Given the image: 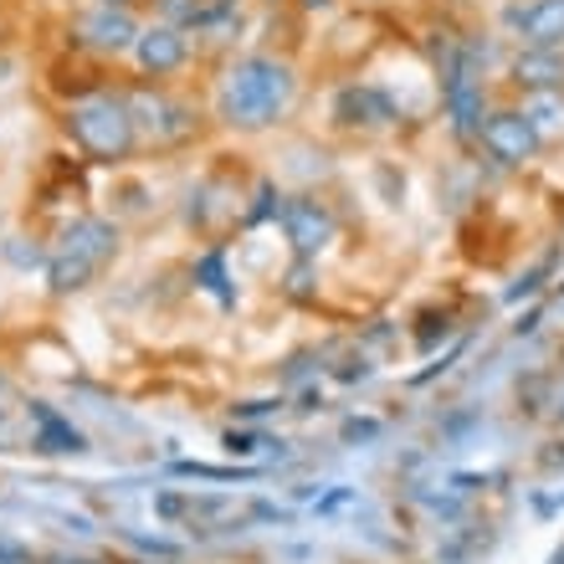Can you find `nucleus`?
<instances>
[{"label":"nucleus","mask_w":564,"mask_h":564,"mask_svg":"<svg viewBox=\"0 0 564 564\" xmlns=\"http://www.w3.org/2000/svg\"><path fill=\"white\" fill-rule=\"evenodd\" d=\"M298 67L282 51H242L221 62L216 93H211V118L232 133H267L298 103Z\"/></svg>","instance_id":"nucleus-1"},{"label":"nucleus","mask_w":564,"mask_h":564,"mask_svg":"<svg viewBox=\"0 0 564 564\" xmlns=\"http://www.w3.org/2000/svg\"><path fill=\"white\" fill-rule=\"evenodd\" d=\"M118 251H124V226H118L114 216H103V211L67 216L62 232L51 236L47 267H42L47 293L51 298H78V293H87V287L118 262Z\"/></svg>","instance_id":"nucleus-2"},{"label":"nucleus","mask_w":564,"mask_h":564,"mask_svg":"<svg viewBox=\"0 0 564 564\" xmlns=\"http://www.w3.org/2000/svg\"><path fill=\"white\" fill-rule=\"evenodd\" d=\"M62 133L87 165L124 169L129 160L144 154L139 150V124H133L129 93H124L118 83L98 87V93H87V98L62 103Z\"/></svg>","instance_id":"nucleus-3"},{"label":"nucleus","mask_w":564,"mask_h":564,"mask_svg":"<svg viewBox=\"0 0 564 564\" xmlns=\"http://www.w3.org/2000/svg\"><path fill=\"white\" fill-rule=\"evenodd\" d=\"M124 93H129L133 124H139V150H150V154L185 150V144H196L200 129H205V114H200L190 98H180L169 83L133 78V83H124Z\"/></svg>","instance_id":"nucleus-4"},{"label":"nucleus","mask_w":564,"mask_h":564,"mask_svg":"<svg viewBox=\"0 0 564 564\" xmlns=\"http://www.w3.org/2000/svg\"><path fill=\"white\" fill-rule=\"evenodd\" d=\"M282 242H287V251L298 257V262H318V257H329L333 242H339V211H333L329 196H318V190H298V196H287V205H282Z\"/></svg>","instance_id":"nucleus-5"},{"label":"nucleus","mask_w":564,"mask_h":564,"mask_svg":"<svg viewBox=\"0 0 564 564\" xmlns=\"http://www.w3.org/2000/svg\"><path fill=\"white\" fill-rule=\"evenodd\" d=\"M329 124L344 133H390L406 124V108L396 103V93L380 83H369V78H349V83L333 87L329 98Z\"/></svg>","instance_id":"nucleus-6"},{"label":"nucleus","mask_w":564,"mask_h":564,"mask_svg":"<svg viewBox=\"0 0 564 564\" xmlns=\"http://www.w3.org/2000/svg\"><path fill=\"white\" fill-rule=\"evenodd\" d=\"M478 150L487 154V165L498 169H533L539 165V154H544V139L533 133V124L524 118V108L518 103H493V114H487V124H482L478 133Z\"/></svg>","instance_id":"nucleus-7"},{"label":"nucleus","mask_w":564,"mask_h":564,"mask_svg":"<svg viewBox=\"0 0 564 564\" xmlns=\"http://www.w3.org/2000/svg\"><path fill=\"white\" fill-rule=\"evenodd\" d=\"M144 32V21L139 11H118V5H87L72 16L67 36H72V47L78 51H93L103 62H118V57H129L133 42Z\"/></svg>","instance_id":"nucleus-8"},{"label":"nucleus","mask_w":564,"mask_h":564,"mask_svg":"<svg viewBox=\"0 0 564 564\" xmlns=\"http://www.w3.org/2000/svg\"><path fill=\"white\" fill-rule=\"evenodd\" d=\"M129 62L144 83H169V78H180L185 67L196 62V36L180 32V26H169V21H144V32L133 42Z\"/></svg>","instance_id":"nucleus-9"},{"label":"nucleus","mask_w":564,"mask_h":564,"mask_svg":"<svg viewBox=\"0 0 564 564\" xmlns=\"http://www.w3.org/2000/svg\"><path fill=\"white\" fill-rule=\"evenodd\" d=\"M498 26L514 47L564 51V0H508L498 11Z\"/></svg>","instance_id":"nucleus-10"},{"label":"nucleus","mask_w":564,"mask_h":564,"mask_svg":"<svg viewBox=\"0 0 564 564\" xmlns=\"http://www.w3.org/2000/svg\"><path fill=\"white\" fill-rule=\"evenodd\" d=\"M503 78L518 98L529 93H564V51H539V47H514Z\"/></svg>","instance_id":"nucleus-11"},{"label":"nucleus","mask_w":564,"mask_h":564,"mask_svg":"<svg viewBox=\"0 0 564 564\" xmlns=\"http://www.w3.org/2000/svg\"><path fill=\"white\" fill-rule=\"evenodd\" d=\"M26 415H32V451H42V457H83V451H93L83 426H72V415H62L47 400H32Z\"/></svg>","instance_id":"nucleus-12"},{"label":"nucleus","mask_w":564,"mask_h":564,"mask_svg":"<svg viewBox=\"0 0 564 564\" xmlns=\"http://www.w3.org/2000/svg\"><path fill=\"white\" fill-rule=\"evenodd\" d=\"M190 287H196V293H205L221 314H236L242 287H236V272H232V251L221 247V242H211L205 251H196V257H190Z\"/></svg>","instance_id":"nucleus-13"},{"label":"nucleus","mask_w":564,"mask_h":564,"mask_svg":"<svg viewBox=\"0 0 564 564\" xmlns=\"http://www.w3.org/2000/svg\"><path fill=\"white\" fill-rule=\"evenodd\" d=\"M247 32V0H205L196 21V47H236Z\"/></svg>","instance_id":"nucleus-14"},{"label":"nucleus","mask_w":564,"mask_h":564,"mask_svg":"<svg viewBox=\"0 0 564 564\" xmlns=\"http://www.w3.org/2000/svg\"><path fill=\"white\" fill-rule=\"evenodd\" d=\"M518 108L533 124V133L544 139V150L564 144V93H529V98H518Z\"/></svg>","instance_id":"nucleus-15"},{"label":"nucleus","mask_w":564,"mask_h":564,"mask_svg":"<svg viewBox=\"0 0 564 564\" xmlns=\"http://www.w3.org/2000/svg\"><path fill=\"white\" fill-rule=\"evenodd\" d=\"M165 472L169 478H196V482H257L262 478L257 462H190V457H175Z\"/></svg>","instance_id":"nucleus-16"},{"label":"nucleus","mask_w":564,"mask_h":564,"mask_svg":"<svg viewBox=\"0 0 564 564\" xmlns=\"http://www.w3.org/2000/svg\"><path fill=\"white\" fill-rule=\"evenodd\" d=\"M282 205H287V190H282L272 175H262L257 190H251V200L242 205V232H257V226H267V221H278Z\"/></svg>","instance_id":"nucleus-17"},{"label":"nucleus","mask_w":564,"mask_h":564,"mask_svg":"<svg viewBox=\"0 0 564 564\" xmlns=\"http://www.w3.org/2000/svg\"><path fill=\"white\" fill-rule=\"evenodd\" d=\"M554 267H560V247H549L544 257H539V262L529 267V272H518V278L508 282V287H503V303H508V308H518V303L539 298V293L549 287V278H554Z\"/></svg>","instance_id":"nucleus-18"},{"label":"nucleus","mask_w":564,"mask_h":564,"mask_svg":"<svg viewBox=\"0 0 564 564\" xmlns=\"http://www.w3.org/2000/svg\"><path fill=\"white\" fill-rule=\"evenodd\" d=\"M262 447H282V442H272L267 432H251V426H232V432H221V451H226L232 462H257Z\"/></svg>","instance_id":"nucleus-19"},{"label":"nucleus","mask_w":564,"mask_h":564,"mask_svg":"<svg viewBox=\"0 0 564 564\" xmlns=\"http://www.w3.org/2000/svg\"><path fill=\"white\" fill-rule=\"evenodd\" d=\"M451 333H457V318L442 308V314H426L421 324L411 329V344H415V354H432L436 344H447Z\"/></svg>","instance_id":"nucleus-20"},{"label":"nucleus","mask_w":564,"mask_h":564,"mask_svg":"<svg viewBox=\"0 0 564 564\" xmlns=\"http://www.w3.org/2000/svg\"><path fill=\"white\" fill-rule=\"evenodd\" d=\"M380 436H385L380 415H344V421H339V442H344V447H375Z\"/></svg>","instance_id":"nucleus-21"},{"label":"nucleus","mask_w":564,"mask_h":564,"mask_svg":"<svg viewBox=\"0 0 564 564\" xmlns=\"http://www.w3.org/2000/svg\"><path fill=\"white\" fill-rule=\"evenodd\" d=\"M318 262H298V257H293V267H287V278H282V293H287V298L293 303H314L318 298Z\"/></svg>","instance_id":"nucleus-22"},{"label":"nucleus","mask_w":564,"mask_h":564,"mask_svg":"<svg viewBox=\"0 0 564 564\" xmlns=\"http://www.w3.org/2000/svg\"><path fill=\"white\" fill-rule=\"evenodd\" d=\"M200 11H205V0H154V21H169L180 32H196Z\"/></svg>","instance_id":"nucleus-23"},{"label":"nucleus","mask_w":564,"mask_h":564,"mask_svg":"<svg viewBox=\"0 0 564 564\" xmlns=\"http://www.w3.org/2000/svg\"><path fill=\"white\" fill-rule=\"evenodd\" d=\"M287 400H282V390L278 396H262V400H236L232 406V421L236 426H257V421H267V415H278Z\"/></svg>","instance_id":"nucleus-24"},{"label":"nucleus","mask_w":564,"mask_h":564,"mask_svg":"<svg viewBox=\"0 0 564 564\" xmlns=\"http://www.w3.org/2000/svg\"><path fill=\"white\" fill-rule=\"evenodd\" d=\"M124 544L139 549V554H154V560H180V554H185V544L160 539V533H124Z\"/></svg>","instance_id":"nucleus-25"},{"label":"nucleus","mask_w":564,"mask_h":564,"mask_svg":"<svg viewBox=\"0 0 564 564\" xmlns=\"http://www.w3.org/2000/svg\"><path fill=\"white\" fill-rule=\"evenodd\" d=\"M369 375H375V365H369L365 354H349V360L329 365V380H333V385H365Z\"/></svg>","instance_id":"nucleus-26"},{"label":"nucleus","mask_w":564,"mask_h":564,"mask_svg":"<svg viewBox=\"0 0 564 564\" xmlns=\"http://www.w3.org/2000/svg\"><path fill=\"white\" fill-rule=\"evenodd\" d=\"M354 498H360V487H349V482H333L329 493H318V498H314V514L329 518V514H339V508H349Z\"/></svg>","instance_id":"nucleus-27"},{"label":"nucleus","mask_w":564,"mask_h":564,"mask_svg":"<svg viewBox=\"0 0 564 564\" xmlns=\"http://www.w3.org/2000/svg\"><path fill=\"white\" fill-rule=\"evenodd\" d=\"M154 514L165 524H180V518H190V498L185 493H154Z\"/></svg>","instance_id":"nucleus-28"},{"label":"nucleus","mask_w":564,"mask_h":564,"mask_svg":"<svg viewBox=\"0 0 564 564\" xmlns=\"http://www.w3.org/2000/svg\"><path fill=\"white\" fill-rule=\"evenodd\" d=\"M544 314H549V303H533L529 314H518V324H514V339H529V333H539V324H544Z\"/></svg>","instance_id":"nucleus-29"},{"label":"nucleus","mask_w":564,"mask_h":564,"mask_svg":"<svg viewBox=\"0 0 564 564\" xmlns=\"http://www.w3.org/2000/svg\"><path fill=\"white\" fill-rule=\"evenodd\" d=\"M298 400H303V406H293V411H303V415L324 411V390H318V385H303V390H298Z\"/></svg>","instance_id":"nucleus-30"},{"label":"nucleus","mask_w":564,"mask_h":564,"mask_svg":"<svg viewBox=\"0 0 564 564\" xmlns=\"http://www.w3.org/2000/svg\"><path fill=\"white\" fill-rule=\"evenodd\" d=\"M32 549H16V544H0V564H26Z\"/></svg>","instance_id":"nucleus-31"},{"label":"nucleus","mask_w":564,"mask_h":564,"mask_svg":"<svg viewBox=\"0 0 564 564\" xmlns=\"http://www.w3.org/2000/svg\"><path fill=\"white\" fill-rule=\"evenodd\" d=\"M93 5H118V11H139V0H93Z\"/></svg>","instance_id":"nucleus-32"},{"label":"nucleus","mask_w":564,"mask_h":564,"mask_svg":"<svg viewBox=\"0 0 564 564\" xmlns=\"http://www.w3.org/2000/svg\"><path fill=\"white\" fill-rule=\"evenodd\" d=\"M549 421H554V426H564V396H554V411H549Z\"/></svg>","instance_id":"nucleus-33"},{"label":"nucleus","mask_w":564,"mask_h":564,"mask_svg":"<svg viewBox=\"0 0 564 564\" xmlns=\"http://www.w3.org/2000/svg\"><path fill=\"white\" fill-rule=\"evenodd\" d=\"M333 0H303V11H329Z\"/></svg>","instance_id":"nucleus-34"},{"label":"nucleus","mask_w":564,"mask_h":564,"mask_svg":"<svg viewBox=\"0 0 564 564\" xmlns=\"http://www.w3.org/2000/svg\"><path fill=\"white\" fill-rule=\"evenodd\" d=\"M0 396H11V380H5V375H0Z\"/></svg>","instance_id":"nucleus-35"},{"label":"nucleus","mask_w":564,"mask_h":564,"mask_svg":"<svg viewBox=\"0 0 564 564\" xmlns=\"http://www.w3.org/2000/svg\"><path fill=\"white\" fill-rule=\"evenodd\" d=\"M5 421H11V415H5V411H0V426H5Z\"/></svg>","instance_id":"nucleus-36"}]
</instances>
